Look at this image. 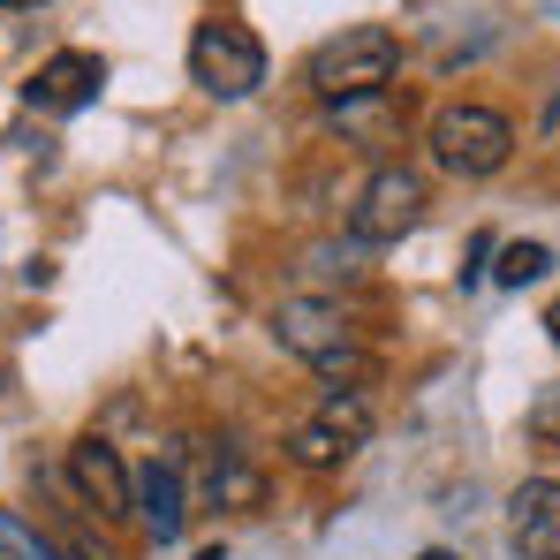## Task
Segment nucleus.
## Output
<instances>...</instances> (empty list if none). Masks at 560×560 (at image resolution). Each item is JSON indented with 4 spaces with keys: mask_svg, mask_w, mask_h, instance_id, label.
Listing matches in <instances>:
<instances>
[{
    "mask_svg": "<svg viewBox=\"0 0 560 560\" xmlns=\"http://www.w3.org/2000/svg\"><path fill=\"white\" fill-rule=\"evenodd\" d=\"M266 326H273L280 349H288L295 364H311L326 386H357V394H372L378 357L364 349V334H357V318H349L341 303H326V295H280Z\"/></svg>",
    "mask_w": 560,
    "mask_h": 560,
    "instance_id": "1",
    "label": "nucleus"
},
{
    "mask_svg": "<svg viewBox=\"0 0 560 560\" xmlns=\"http://www.w3.org/2000/svg\"><path fill=\"white\" fill-rule=\"evenodd\" d=\"M394 69H401V38H394L386 23H349V31H334L326 46H311L303 84L326 98V106H349V98L394 92Z\"/></svg>",
    "mask_w": 560,
    "mask_h": 560,
    "instance_id": "2",
    "label": "nucleus"
},
{
    "mask_svg": "<svg viewBox=\"0 0 560 560\" xmlns=\"http://www.w3.org/2000/svg\"><path fill=\"white\" fill-rule=\"evenodd\" d=\"M424 152L440 175H463V183H485L508 167L515 152V121L500 106H477V98H447L432 121H424Z\"/></svg>",
    "mask_w": 560,
    "mask_h": 560,
    "instance_id": "3",
    "label": "nucleus"
},
{
    "mask_svg": "<svg viewBox=\"0 0 560 560\" xmlns=\"http://www.w3.org/2000/svg\"><path fill=\"white\" fill-rule=\"evenodd\" d=\"M189 84L205 98H220V106H235V98H250L266 84V46L243 23H197V38H189Z\"/></svg>",
    "mask_w": 560,
    "mask_h": 560,
    "instance_id": "4",
    "label": "nucleus"
},
{
    "mask_svg": "<svg viewBox=\"0 0 560 560\" xmlns=\"http://www.w3.org/2000/svg\"><path fill=\"white\" fill-rule=\"evenodd\" d=\"M424 175L417 167H378L372 183L357 189V212H349V235L357 243H401L417 220H424Z\"/></svg>",
    "mask_w": 560,
    "mask_h": 560,
    "instance_id": "5",
    "label": "nucleus"
},
{
    "mask_svg": "<svg viewBox=\"0 0 560 560\" xmlns=\"http://www.w3.org/2000/svg\"><path fill=\"white\" fill-rule=\"evenodd\" d=\"M69 485H77L84 515H98V523H129L137 515V469L121 463L114 440H98V432H84L69 447Z\"/></svg>",
    "mask_w": 560,
    "mask_h": 560,
    "instance_id": "6",
    "label": "nucleus"
},
{
    "mask_svg": "<svg viewBox=\"0 0 560 560\" xmlns=\"http://www.w3.org/2000/svg\"><path fill=\"white\" fill-rule=\"evenodd\" d=\"M98 92H106V61L84 54V46H69V54L38 61V77L23 84V98H31L38 114H84Z\"/></svg>",
    "mask_w": 560,
    "mask_h": 560,
    "instance_id": "7",
    "label": "nucleus"
},
{
    "mask_svg": "<svg viewBox=\"0 0 560 560\" xmlns=\"http://www.w3.org/2000/svg\"><path fill=\"white\" fill-rule=\"evenodd\" d=\"M137 523L152 546H175L189 523V477H183V455H152L137 469Z\"/></svg>",
    "mask_w": 560,
    "mask_h": 560,
    "instance_id": "8",
    "label": "nucleus"
},
{
    "mask_svg": "<svg viewBox=\"0 0 560 560\" xmlns=\"http://www.w3.org/2000/svg\"><path fill=\"white\" fill-rule=\"evenodd\" d=\"M508 538L523 560H560V477H523L508 500Z\"/></svg>",
    "mask_w": 560,
    "mask_h": 560,
    "instance_id": "9",
    "label": "nucleus"
},
{
    "mask_svg": "<svg viewBox=\"0 0 560 560\" xmlns=\"http://www.w3.org/2000/svg\"><path fill=\"white\" fill-rule=\"evenodd\" d=\"M205 500H212V508H228V515H258V508H266V469L250 463L243 447H212Z\"/></svg>",
    "mask_w": 560,
    "mask_h": 560,
    "instance_id": "10",
    "label": "nucleus"
},
{
    "mask_svg": "<svg viewBox=\"0 0 560 560\" xmlns=\"http://www.w3.org/2000/svg\"><path fill=\"white\" fill-rule=\"evenodd\" d=\"M349 455H357V447H349V440H341L334 424H318V417H303V424L288 432V463H295V469H311V477H326V469H341Z\"/></svg>",
    "mask_w": 560,
    "mask_h": 560,
    "instance_id": "11",
    "label": "nucleus"
},
{
    "mask_svg": "<svg viewBox=\"0 0 560 560\" xmlns=\"http://www.w3.org/2000/svg\"><path fill=\"white\" fill-rule=\"evenodd\" d=\"M311 417H318V424H334V432H341L349 447H364V440H372V424H378L372 394H357V386H326Z\"/></svg>",
    "mask_w": 560,
    "mask_h": 560,
    "instance_id": "12",
    "label": "nucleus"
},
{
    "mask_svg": "<svg viewBox=\"0 0 560 560\" xmlns=\"http://www.w3.org/2000/svg\"><path fill=\"white\" fill-rule=\"evenodd\" d=\"M553 273V250L546 243H500V266H492V280L500 288H530V280Z\"/></svg>",
    "mask_w": 560,
    "mask_h": 560,
    "instance_id": "13",
    "label": "nucleus"
},
{
    "mask_svg": "<svg viewBox=\"0 0 560 560\" xmlns=\"http://www.w3.org/2000/svg\"><path fill=\"white\" fill-rule=\"evenodd\" d=\"M386 114H394V98H386V92L349 98V106H334V129H341V137H364V144H378V137H386Z\"/></svg>",
    "mask_w": 560,
    "mask_h": 560,
    "instance_id": "14",
    "label": "nucleus"
},
{
    "mask_svg": "<svg viewBox=\"0 0 560 560\" xmlns=\"http://www.w3.org/2000/svg\"><path fill=\"white\" fill-rule=\"evenodd\" d=\"M0 560H61V546H54L46 530H31L23 515L0 508Z\"/></svg>",
    "mask_w": 560,
    "mask_h": 560,
    "instance_id": "15",
    "label": "nucleus"
},
{
    "mask_svg": "<svg viewBox=\"0 0 560 560\" xmlns=\"http://www.w3.org/2000/svg\"><path fill=\"white\" fill-rule=\"evenodd\" d=\"M523 432H530L538 447H560V378H553V386H538V401H530Z\"/></svg>",
    "mask_w": 560,
    "mask_h": 560,
    "instance_id": "16",
    "label": "nucleus"
},
{
    "mask_svg": "<svg viewBox=\"0 0 560 560\" xmlns=\"http://www.w3.org/2000/svg\"><path fill=\"white\" fill-rule=\"evenodd\" d=\"M546 341L560 349V295H553V311H546Z\"/></svg>",
    "mask_w": 560,
    "mask_h": 560,
    "instance_id": "17",
    "label": "nucleus"
},
{
    "mask_svg": "<svg viewBox=\"0 0 560 560\" xmlns=\"http://www.w3.org/2000/svg\"><path fill=\"white\" fill-rule=\"evenodd\" d=\"M417 560H463V553H447V546H432V553H417Z\"/></svg>",
    "mask_w": 560,
    "mask_h": 560,
    "instance_id": "18",
    "label": "nucleus"
},
{
    "mask_svg": "<svg viewBox=\"0 0 560 560\" xmlns=\"http://www.w3.org/2000/svg\"><path fill=\"white\" fill-rule=\"evenodd\" d=\"M197 560H228V546H205V553H197Z\"/></svg>",
    "mask_w": 560,
    "mask_h": 560,
    "instance_id": "19",
    "label": "nucleus"
},
{
    "mask_svg": "<svg viewBox=\"0 0 560 560\" xmlns=\"http://www.w3.org/2000/svg\"><path fill=\"white\" fill-rule=\"evenodd\" d=\"M0 8H46V0H0Z\"/></svg>",
    "mask_w": 560,
    "mask_h": 560,
    "instance_id": "20",
    "label": "nucleus"
}]
</instances>
